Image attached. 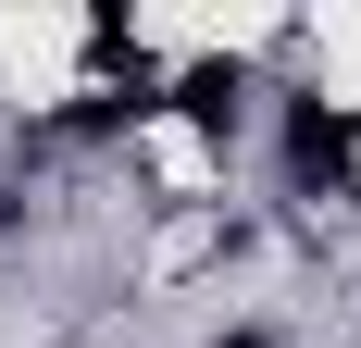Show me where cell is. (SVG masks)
I'll list each match as a JSON object with an SVG mask.
<instances>
[{
	"label": "cell",
	"instance_id": "7a4b0ae2",
	"mask_svg": "<svg viewBox=\"0 0 361 348\" xmlns=\"http://www.w3.org/2000/svg\"><path fill=\"white\" fill-rule=\"evenodd\" d=\"M175 112L224 137V125H237V63H187V75H175Z\"/></svg>",
	"mask_w": 361,
	"mask_h": 348
},
{
	"label": "cell",
	"instance_id": "3957f363",
	"mask_svg": "<svg viewBox=\"0 0 361 348\" xmlns=\"http://www.w3.org/2000/svg\"><path fill=\"white\" fill-rule=\"evenodd\" d=\"M224 348H262V336H224Z\"/></svg>",
	"mask_w": 361,
	"mask_h": 348
},
{
	"label": "cell",
	"instance_id": "6da1fadb",
	"mask_svg": "<svg viewBox=\"0 0 361 348\" xmlns=\"http://www.w3.org/2000/svg\"><path fill=\"white\" fill-rule=\"evenodd\" d=\"M349 149H361V125L336 100H287V174H299V187H336Z\"/></svg>",
	"mask_w": 361,
	"mask_h": 348
}]
</instances>
